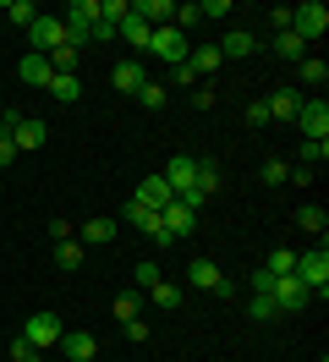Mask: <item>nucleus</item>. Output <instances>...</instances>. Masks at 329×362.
<instances>
[{"label":"nucleus","mask_w":329,"mask_h":362,"mask_svg":"<svg viewBox=\"0 0 329 362\" xmlns=\"http://www.w3.org/2000/svg\"><path fill=\"white\" fill-rule=\"evenodd\" d=\"M187 280H192L197 291L219 296V302H231V296H236V286H231V274L219 269L214 258H192V264H187Z\"/></svg>","instance_id":"nucleus-1"},{"label":"nucleus","mask_w":329,"mask_h":362,"mask_svg":"<svg viewBox=\"0 0 329 362\" xmlns=\"http://www.w3.org/2000/svg\"><path fill=\"white\" fill-rule=\"evenodd\" d=\"M324 28H329V6H318V0H307V6H291V33H296L302 45L324 39Z\"/></svg>","instance_id":"nucleus-2"},{"label":"nucleus","mask_w":329,"mask_h":362,"mask_svg":"<svg viewBox=\"0 0 329 362\" xmlns=\"http://www.w3.org/2000/svg\"><path fill=\"white\" fill-rule=\"evenodd\" d=\"M296 280H302L307 291H318V296L329 291V252H324V242H318L313 252H296Z\"/></svg>","instance_id":"nucleus-3"},{"label":"nucleus","mask_w":329,"mask_h":362,"mask_svg":"<svg viewBox=\"0 0 329 362\" xmlns=\"http://www.w3.org/2000/svg\"><path fill=\"white\" fill-rule=\"evenodd\" d=\"M28 39H33V55H50V49L66 45V23L55 17V11H39L33 28H28Z\"/></svg>","instance_id":"nucleus-4"},{"label":"nucleus","mask_w":329,"mask_h":362,"mask_svg":"<svg viewBox=\"0 0 329 362\" xmlns=\"http://www.w3.org/2000/svg\"><path fill=\"white\" fill-rule=\"evenodd\" d=\"M149 55H159V61H171V66H181V61H187V33H181L175 23L154 28V39H149Z\"/></svg>","instance_id":"nucleus-5"},{"label":"nucleus","mask_w":329,"mask_h":362,"mask_svg":"<svg viewBox=\"0 0 329 362\" xmlns=\"http://www.w3.org/2000/svg\"><path fill=\"white\" fill-rule=\"evenodd\" d=\"M269 296H275V308H280V313H302L307 302H313V291H307L296 274H280V280L269 286Z\"/></svg>","instance_id":"nucleus-6"},{"label":"nucleus","mask_w":329,"mask_h":362,"mask_svg":"<svg viewBox=\"0 0 329 362\" xmlns=\"http://www.w3.org/2000/svg\"><path fill=\"white\" fill-rule=\"evenodd\" d=\"M61 335H66V324L55 313H33L28 324H22V340H33L39 351H44V346H61Z\"/></svg>","instance_id":"nucleus-7"},{"label":"nucleus","mask_w":329,"mask_h":362,"mask_svg":"<svg viewBox=\"0 0 329 362\" xmlns=\"http://www.w3.org/2000/svg\"><path fill=\"white\" fill-rule=\"evenodd\" d=\"M296 127H302V137H318V143H324L329 137V99H302Z\"/></svg>","instance_id":"nucleus-8"},{"label":"nucleus","mask_w":329,"mask_h":362,"mask_svg":"<svg viewBox=\"0 0 329 362\" xmlns=\"http://www.w3.org/2000/svg\"><path fill=\"white\" fill-rule=\"evenodd\" d=\"M11 143H17V154H33V148H44V137H50V127H44L39 115H17V127H11Z\"/></svg>","instance_id":"nucleus-9"},{"label":"nucleus","mask_w":329,"mask_h":362,"mask_svg":"<svg viewBox=\"0 0 329 362\" xmlns=\"http://www.w3.org/2000/svg\"><path fill=\"white\" fill-rule=\"evenodd\" d=\"M159 176L171 181V192H175V198H181V192H192V187H197V159H192V154H175L171 165L159 170Z\"/></svg>","instance_id":"nucleus-10"},{"label":"nucleus","mask_w":329,"mask_h":362,"mask_svg":"<svg viewBox=\"0 0 329 362\" xmlns=\"http://www.w3.org/2000/svg\"><path fill=\"white\" fill-rule=\"evenodd\" d=\"M263 105H269V121H296V110H302V88L285 83V88H275Z\"/></svg>","instance_id":"nucleus-11"},{"label":"nucleus","mask_w":329,"mask_h":362,"mask_svg":"<svg viewBox=\"0 0 329 362\" xmlns=\"http://www.w3.org/2000/svg\"><path fill=\"white\" fill-rule=\"evenodd\" d=\"M115 236H121V226H115L110 214H93L88 226H77V242H83V247H105V242H115Z\"/></svg>","instance_id":"nucleus-12"},{"label":"nucleus","mask_w":329,"mask_h":362,"mask_svg":"<svg viewBox=\"0 0 329 362\" xmlns=\"http://www.w3.org/2000/svg\"><path fill=\"white\" fill-rule=\"evenodd\" d=\"M159 220H165V230L181 242V236H192V230H197V209H187V204H165V209H159Z\"/></svg>","instance_id":"nucleus-13"},{"label":"nucleus","mask_w":329,"mask_h":362,"mask_svg":"<svg viewBox=\"0 0 329 362\" xmlns=\"http://www.w3.org/2000/svg\"><path fill=\"white\" fill-rule=\"evenodd\" d=\"M61 351L71 362H93V357H99V340L88 335V329H66V335H61Z\"/></svg>","instance_id":"nucleus-14"},{"label":"nucleus","mask_w":329,"mask_h":362,"mask_svg":"<svg viewBox=\"0 0 329 362\" xmlns=\"http://www.w3.org/2000/svg\"><path fill=\"white\" fill-rule=\"evenodd\" d=\"M219 55H231V61H241V55H258V33H247V28H231L225 39H219Z\"/></svg>","instance_id":"nucleus-15"},{"label":"nucleus","mask_w":329,"mask_h":362,"mask_svg":"<svg viewBox=\"0 0 329 362\" xmlns=\"http://www.w3.org/2000/svg\"><path fill=\"white\" fill-rule=\"evenodd\" d=\"M137 204H149L154 214H159V209H165V204H175L171 181H165V176H143V187H137Z\"/></svg>","instance_id":"nucleus-16"},{"label":"nucleus","mask_w":329,"mask_h":362,"mask_svg":"<svg viewBox=\"0 0 329 362\" xmlns=\"http://www.w3.org/2000/svg\"><path fill=\"white\" fill-rule=\"evenodd\" d=\"M110 83H115L121 93H137L143 83H149V77H143V61H115V71H110Z\"/></svg>","instance_id":"nucleus-17"},{"label":"nucleus","mask_w":329,"mask_h":362,"mask_svg":"<svg viewBox=\"0 0 329 362\" xmlns=\"http://www.w3.org/2000/svg\"><path fill=\"white\" fill-rule=\"evenodd\" d=\"M115 39H127V45H137V49H149V39H154V28L137 17V11H127L121 17V28H115Z\"/></svg>","instance_id":"nucleus-18"},{"label":"nucleus","mask_w":329,"mask_h":362,"mask_svg":"<svg viewBox=\"0 0 329 362\" xmlns=\"http://www.w3.org/2000/svg\"><path fill=\"white\" fill-rule=\"evenodd\" d=\"M50 99H61V105L83 99V83H77V71H50Z\"/></svg>","instance_id":"nucleus-19"},{"label":"nucleus","mask_w":329,"mask_h":362,"mask_svg":"<svg viewBox=\"0 0 329 362\" xmlns=\"http://www.w3.org/2000/svg\"><path fill=\"white\" fill-rule=\"evenodd\" d=\"M17 77L28 83V88H50V61H44V55H22Z\"/></svg>","instance_id":"nucleus-20"},{"label":"nucleus","mask_w":329,"mask_h":362,"mask_svg":"<svg viewBox=\"0 0 329 362\" xmlns=\"http://www.w3.org/2000/svg\"><path fill=\"white\" fill-rule=\"evenodd\" d=\"M219 61H225V55H219L214 45H197V49H187V66H192L197 77H209V71H219Z\"/></svg>","instance_id":"nucleus-21"},{"label":"nucleus","mask_w":329,"mask_h":362,"mask_svg":"<svg viewBox=\"0 0 329 362\" xmlns=\"http://www.w3.org/2000/svg\"><path fill=\"white\" fill-rule=\"evenodd\" d=\"M296 226H302V230H313V236L324 242V230H329V214H324L318 204H302V209H296Z\"/></svg>","instance_id":"nucleus-22"},{"label":"nucleus","mask_w":329,"mask_h":362,"mask_svg":"<svg viewBox=\"0 0 329 362\" xmlns=\"http://www.w3.org/2000/svg\"><path fill=\"white\" fill-rule=\"evenodd\" d=\"M83 252H88V247L77 242V236H71V242H55V264L71 274V269H83Z\"/></svg>","instance_id":"nucleus-23"},{"label":"nucleus","mask_w":329,"mask_h":362,"mask_svg":"<svg viewBox=\"0 0 329 362\" xmlns=\"http://www.w3.org/2000/svg\"><path fill=\"white\" fill-rule=\"evenodd\" d=\"M0 11H6L17 28H33V17H39V6H33V0H0Z\"/></svg>","instance_id":"nucleus-24"},{"label":"nucleus","mask_w":329,"mask_h":362,"mask_svg":"<svg viewBox=\"0 0 329 362\" xmlns=\"http://www.w3.org/2000/svg\"><path fill=\"white\" fill-rule=\"evenodd\" d=\"M149 296H154V308H165V313H175V308H181V286H175V280H159Z\"/></svg>","instance_id":"nucleus-25"},{"label":"nucleus","mask_w":329,"mask_h":362,"mask_svg":"<svg viewBox=\"0 0 329 362\" xmlns=\"http://www.w3.org/2000/svg\"><path fill=\"white\" fill-rule=\"evenodd\" d=\"M197 192H203V198H214V192H219V165H214V159H197Z\"/></svg>","instance_id":"nucleus-26"},{"label":"nucleus","mask_w":329,"mask_h":362,"mask_svg":"<svg viewBox=\"0 0 329 362\" xmlns=\"http://www.w3.org/2000/svg\"><path fill=\"white\" fill-rule=\"evenodd\" d=\"M132 280H137V291H154V286H159L165 274H159V264H154V258H137V269H132Z\"/></svg>","instance_id":"nucleus-27"},{"label":"nucleus","mask_w":329,"mask_h":362,"mask_svg":"<svg viewBox=\"0 0 329 362\" xmlns=\"http://www.w3.org/2000/svg\"><path fill=\"white\" fill-rule=\"evenodd\" d=\"M50 61V71H77V61H83V49H71V45H61V49H50L44 55Z\"/></svg>","instance_id":"nucleus-28"},{"label":"nucleus","mask_w":329,"mask_h":362,"mask_svg":"<svg viewBox=\"0 0 329 362\" xmlns=\"http://www.w3.org/2000/svg\"><path fill=\"white\" fill-rule=\"evenodd\" d=\"M275 55H280V61H302L307 45L296 39V33H275Z\"/></svg>","instance_id":"nucleus-29"},{"label":"nucleus","mask_w":329,"mask_h":362,"mask_svg":"<svg viewBox=\"0 0 329 362\" xmlns=\"http://www.w3.org/2000/svg\"><path fill=\"white\" fill-rule=\"evenodd\" d=\"M263 269L275 274V280H280V274H296V252H291V247H275V252H269V264H263Z\"/></svg>","instance_id":"nucleus-30"},{"label":"nucleus","mask_w":329,"mask_h":362,"mask_svg":"<svg viewBox=\"0 0 329 362\" xmlns=\"http://www.w3.org/2000/svg\"><path fill=\"white\" fill-rule=\"evenodd\" d=\"M302 77L313 83V88H324V83H329V61H318V55H302Z\"/></svg>","instance_id":"nucleus-31"},{"label":"nucleus","mask_w":329,"mask_h":362,"mask_svg":"<svg viewBox=\"0 0 329 362\" xmlns=\"http://www.w3.org/2000/svg\"><path fill=\"white\" fill-rule=\"evenodd\" d=\"M324 159H329V137H324V143H318V137H307V143H302V165L313 170V165H324Z\"/></svg>","instance_id":"nucleus-32"},{"label":"nucleus","mask_w":329,"mask_h":362,"mask_svg":"<svg viewBox=\"0 0 329 362\" xmlns=\"http://www.w3.org/2000/svg\"><path fill=\"white\" fill-rule=\"evenodd\" d=\"M137 313H143L137 291H121V296H115V318H121V324H127V318H137Z\"/></svg>","instance_id":"nucleus-33"},{"label":"nucleus","mask_w":329,"mask_h":362,"mask_svg":"<svg viewBox=\"0 0 329 362\" xmlns=\"http://www.w3.org/2000/svg\"><path fill=\"white\" fill-rule=\"evenodd\" d=\"M143 236H149V242H154V247H171V242H175V236H171V230H165V220H159V214H154V220H149V226H143Z\"/></svg>","instance_id":"nucleus-34"},{"label":"nucleus","mask_w":329,"mask_h":362,"mask_svg":"<svg viewBox=\"0 0 329 362\" xmlns=\"http://www.w3.org/2000/svg\"><path fill=\"white\" fill-rule=\"evenodd\" d=\"M247 313L258 318V324H269V318L280 313V308H275V296H253V302H247Z\"/></svg>","instance_id":"nucleus-35"},{"label":"nucleus","mask_w":329,"mask_h":362,"mask_svg":"<svg viewBox=\"0 0 329 362\" xmlns=\"http://www.w3.org/2000/svg\"><path fill=\"white\" fill-rule=\"evenodd\" d=\"M137 99H143V110H159V105H165V83H143Z\"/></svg>","instance_id":"nucleus-36"},{"label":"nucleus","mask_w":329,"mask_h":362,"mask_svg":"<svg viewBox=\"0 0 329 362\" xmlns=\"http://www.w3.org/2000/svg\"><path fill=\"white\" fill-rule=\"evenodd\" d=\"M121 220H127V226H137V230H143V226H149V220H154V209H149V204H137V198H132V204H127V214H121Z\"/></svg>","instance_id":"nucleus-37"},{"label":"nucleus","mask_w":329,"mask_h":362,"mask_svg":"<svg viewBox=\"0 0 329 362\" xmlns=\"http://www.w3.org/2000/svg\"><path fill=\"white\" fill-rule=\"evenodd\" d=\"M171 83H175V88H197L203 77H197V71L187 66V61H181V66H171Z\"/></svg>","instance_id":"nucleus-38"},{"label":"nucleus","mask_w":329,"mask_h":362,"mask_svg":"<svg viewBox=\"0 0 329 362\" xmlns=\"http://www.w3.org/2000/svg\"><path fill=\"white\" fill-rule=\"evenodd\" d=\"M11 362H39V346H33V340H11Z\"/></svg>","instance_id":"nucleus-39"},{"label":"nucleus","mask_w":329,"mask_h":362,"mask_svg":"<svg viewBox=\"0 0 329 362\" xmlns=\"http://www.w3.org/2000/svg\"><path fill=\"white\" fill-rule=\"evenodd\" d=\"M285 176H291V165H285V159H269V165H263V181H269V187H280Z\"/></svg>","instance_id":"nucleus-40"},{"label":"nucleus","mask_w":329,"mask_h":362,"mask_svg":"<svg viewBox=\"0 0 329 362\" xmlns=\"http://www.w3.org/2000/svg\"><path fill=\"white\" fill-rule=\"evenodd\" d=\"M203 17H231V0H203V6H197V23H203Z\"/></svg>","instance_id":"nucleus-41"},{"label":"nucleus","mask_w":329,"mask_h":362,"mask_svg":"<svg viewBox=\"0 0 329 362\" xmlns=\"http://www.w3.org/2000/svg\"><path fill=\"white\" fill-rule=\"evenodd\" d=\"M247 127H269V105H263V99L247 105Z\"/></svg>","instance_id":"nucleus-42"},{"label":"nucleus","mask_w":329,"mask_h":362,"mask_svg":"<svg viewBox=\"0 0 329 362\" xmlns=\"http://www.w3.org/2000/svg\"><path fill=\"white\" fill-rule=\"evenodd\" d=\"M192 105H197V110H214V88H209V83H197V88H192Z\"/></svg>","instance_id":"nucleus-43"},{"label":"nucleus","mask_w":329,"mask_h":362,"mask_svg":"<svg viewBox=\"0 0 329 362\" xmlns=\"http://www.w3.org/2000/svg\"><path fill=\"white\" fill-rule=\"evenodd\" d=\"M269 23H275V33H291V6H275V11H269Z\"/></svg>","instance_id":"nucleus-44"},{"label":"nucleus","mask_w":329,"mask_h":362,"mask_svg":"<svg viewBox=\"0 0 329 362\" xmlns=\"http://www.w3.org/2000/svg\"><path fill=\"white\" fill-rule=\"evenodd\" d=\"M121 329H127V340H149V324H143V318H127Z\"/></svg>","instance_id":"nucleus-45"},{"label":"nucleus","mask_w":329,"mask_h":362,"mask_svg":"<svg viewBox=\"0 0 329 362\" xmlns=\"http://www.w3.org/2000/svg\"><path fill=\"white\" fill-rule=\"evenodd\" d=\"M71 230H77V226H66L61 214H55V220H50V236H55V242H71Z\"/></svg>","instance_id":"nucleus-46"},{"label":"nucleus","mask_w":329,"mask_h":362,"mask_svg":"<svg viewBox=\"0 0 329 362\" xmlns=\"http://www.w3.org/2000/svg\"><path fill=\"white\" fill-rule=\"evenodd\" d=\"M269 286H275V274H269V269L253 274V296H269Z\"/></svg>","instance_id":"nucleus-47"},{"label":"nucleus","mask_w":329,"mask_h":362,"mask_svg":"<svg viewBox=\"0 0 329 362\" xmlns=\"http://www.w3.org/2000/svg\"><path fill=\"white\" fill-rule=\"evenodd\" d=\"M11 159H17V143H11V137H0V165H11Z\"/></svg>","instance_id":"nucleus-48"}]
</instances>
